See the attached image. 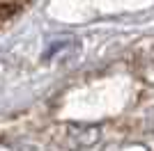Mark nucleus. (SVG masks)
Here are the masks:
<instances>
[{"instance_id":"1","label":"nucleus","mask_w":154,"mask_h":151,"mask_svg":"<svg viewBox=\"0 0 154 151\" xmlns=\"http://www.w3.org/2000/svg\"><path fill=\"white\" fill-rule=\"evenodd\" d=\"M32 0H0V30L9 21H14Z\"/></svg>"}]
</instances>
